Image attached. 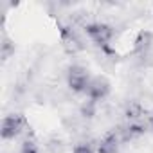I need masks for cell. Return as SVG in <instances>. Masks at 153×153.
Wrapping results in <instances>:
<instances>
[{"label":"cell","instance_id":"1","mask_svg":"<svg viewBox=\"0 0 153 153\" xmlns=\"http://www.w3.org/2000/svg\"><path fill=\"white\" fill-rule=\"evenodd\" d=\"M90 81H92V76L88 68L81 65H72L67 72V85L74 94H85Z\"/></svg>","mask_w":153,"mask_h":153},{"label":"cell","instance_id":"2","mask_svg":"<svg viewBox=\"0 0 153 153\" xmlns=\"http://www.w3.org/2000/svg\"><path fill=\"white\" fill-rule=\"evenodd\" d=\"M85 33H87V36H88L97 47H103V49L108 47V43L112 42V38H114V34H115L114 27L108 25V24H103V22L87 24V25H85Z\"/></svg>","mask_w":153,"mask_h":153},{"label":"cell","instance_id":"3","mask_svg":"<svg viewBox=\"0 0 153 153\" xmlns=\"http://www.w3.org/2000/svg\"><path fill=\"white\" fill-rule=\"evenodd\" d=\"M27 128V119L22 114H11L2 119V126H0V137L4 140L16 139L24 130Z\"/></svg>","mask_w":153,"mask_h":153},{"label":"cell","instance_id":"4","mask_svg":"<svg viewBox=\"0 0 153 153\" xmlns=\"http://www.w3.org/2000/svg\"><path fill=\"white\" fill-rule=\"evenodd\" d=\"M108 94H110V81L105 76H96V78H92V81H90V85L85 92L87 99L92 101V103H99V101L106 99Z\"/></svg>","mask_w":153,"mask_h":153},{"label":"cell","instance_id":"5","mask_svg":"<svg viewBox=\"0 0 153 153\" xmlns=\"http://www.w3.org/2000/svg\"><path fill=\"white\" fill-rule=\"evenodd\" d=\"M121 135L115 131L106 133L99 144H97V153H119V146H121Z\"/></svg>","mask_w":153,"mask_h":153},{"label":"cell","instance_id":"6","mask_svg":"<svg viewBox=\"0 0 153 153\" xmlns=\"http://www.w3.org/2000/svg\"><path fill=\"white\" fill-rule=\"evenodd\" d=\"M153 45V33L149 31H140L133 42V52L135 54H146Z\"/></svg>","mask_w":153,"mask_h":153},{"label":"cell","instance_id":"7","mask_svg":"<svg viewBox=\"0 0 153 153\" xmlns=\"http://www.w3.org/2000/svg\"><path fill=\"white\" fill-rule=\"evenodd\" d=\"M146 133V124H142L140 121H135V123H130L124 130H121V139L123 140H133V139H139Z\"/></svg>","mask_w":153,"mask_h":153},{"label":"cell","instance_id":"8","mask_svg":"<svg viewBox=\"0 0 153 153\" xmlns=\"http://www.w3.org/2000/svg\"><path fill=\"white\" fill-rule=\"evenodd\" d=\"M61 40H63L65 47H67L68 51H72V52H76V51L81 49L79 38L76 36V33H74L72 29H68V27H61Z\"/></svg>","mask_w":153,"mask_h":153},{"label":"cell","instance_id":"9","mask_svg":"<svg viewBox=\"0 0 153 153\" xmlns=\"http://www.w3.org/2000/svg\"><path fill=\"white\" fill-rule=\"evenodd\" d=\"M124 115L130 123H135V121H140L144 115H146V110L139 105V103H130L124 110Z\"/></svg>","mask_w":153,"mask_h":153},{"label":"cell","instance_id":"10","mask_svg":"<svg viewBox=\"0 0 153 153\" xmlns=\"http://www.w3.org/2000/svg\"><path fill=\"white\" fill-rule=\"evenodd\" d=\"M72 153H96V149L90 142H79V144L74 146Z\"/></svg>","mask_w":153,"mask_h":153},{"label":"cell","instance_id":"11","mask_svg":"<svg viewBox=\"0 0 153 153\" xmlns=\"http://www.w3.org/2000/svg\"><path fill=\"white\" fill-rule=\"evenodd\" d=\"M20 153H38V146L33 140H25L20 148Z\"/></svg>","mask_w":153,"mask_h":153},{"label":"cell","instance_id":"12","mask_svg":"<svg viewBox=\"0 0 153 153\" xmlns=\"http://www.w3.org/2000/svg\"><path fill=\"white\" fill-rule=\"evenodd\" d=\"M148 126H149V128L153 130V114H151V115L148 117Z\"/></svg>","mask_w":153,"mask_h":153}]
</instances>
